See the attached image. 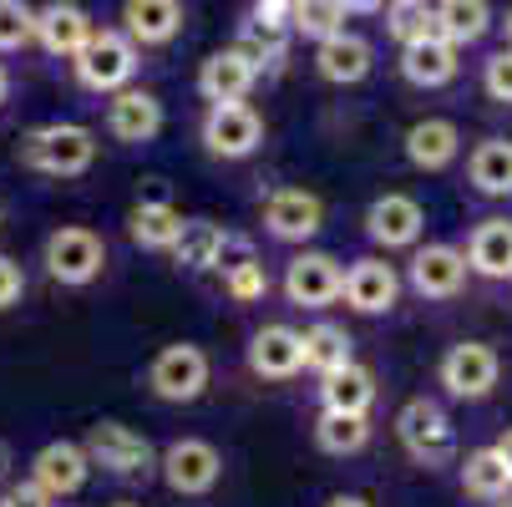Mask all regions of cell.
Returning a JSON list of instances; mask_svg holds the SVG:
<instances>
[{"mask_svg": "<svg viewBox=\"0 0 512 507\" xmlns=\"http://www.w3.org/2000/svg\"><path fill=\"white\" fill-rule=\"evenodd\" d=\"M97 153H102V142L82 122H41V127L21 132V142H16L21 168H31L41 178H87L97 168Z\"/></svg>", "mask_w": 512, "mask_h": 507, "instance_id": "cell-1", "label": "cell"}, {"mask_svg": "<svg viewBox=\"0 0 512 507\" xmlns=\"http://www.w3.org/2000/svg\"><path fill=\"white\" fill-rule=\"evenodd\" d=\"M137 71H142V51L127 41L122 26H97L92 41L82 46V56L71 61V77H77V87L92 92V97H112V92L132 87Z\"/></svg>", "mask_w": 512, "mask_h": 507, "instance_id": "cell-2", "label": "cell"}, {"mask_svg": "<svg viewBox=\"0 0 512 507\" xmlns=\"http://www.w3.org/2000/svg\"><path fill=\"white\" fill-rule=\"evenodd\" d=\"M41 264H46V279L61 284V289H87L102 279L107 269V239L87 224H61L46 234L41 244Z\"/></svg>", "mask_w": 512, "mask_h": 507, "instance_id": "cell-3", "label": "cell"}, {"mask_svg": "<svg viewBox=\"0 0 512 507\" xmlns=\"http://www.w3.org/2000/svg\"><path fill=\"white\" fill-rule=\"evenodd\" d=\"M198 142L218 163H249L264 148V117L254 102H208L198 122Z\"/></svg>", "mask_w": 512, "mask_h": 507, "instance_id": "cell-4", "label": "cell"}, {"mask_svg": "<svg viewBox=\"0 0 512 507\" xmlns=\"http://www.w3.org/2000/svg\"><path fill=\"white\" fill-rule=\"evenodd\" d=\"M87 457H92V472H107L117 482H148L158 472V452L153 442L132 431L127 421H97L87 431Z\"/></svg>", "mask_w": 512, "mask_h": 507, "instance_id": "cell-5", "label": "cell"}, {"mask_svg": "<svg viewBox=\"0 0 512 507\" xmlns=\"http://www.w3.org/2000/svg\"><path fill=\"white\" fill-rule=\"evenodd\" d=\"M213 386V360L193 340H173L148 360V391L168 406H193Z\"/></svg>", "mask_w": 512, "mask_h": 507, "instance_id": "cell-6", "label": "cell"}, {"mask_svg": "<svg viewBox=\"0 0 512 507\" xmlns=\"http://www.w3.org/2000/svg\"><path fill=\"white\" fill-rule=\"evenodd\" d=\"M396 442L406 447L416 467H447L457 457V426L436 401L416 396L396 411Z\"/></svg>", "mask_w": 512, "mask_h": 507, "instance_id": "cell-7", "label": "cell"}, {"mask_svg": "<svg viewBox=\"0 0 512 507\" xmlns=\"http://www.w3.org/2000/svg\"><path fill=\"white\" fill-rule=\"evenodd\" d=\"M158 477L173 497H208L224 482V452L203 437H178L158 452Z\"/></svg>", "mask_w": 512, "mask_h": 507, "instance_id": "cell-8", "label": "cell"}, {"mask_svg": "<svg viewBox=\"0 0 512 507\" xmlns=\"http://www.w3.org/2000/svg\"><path fill=\"white\" fill-rule=\"evenodd\" d=\"M259 224L274 244H310L320 229H325V198L310 193V188H269L259 198Z\"/></svg>", "mask_w": 512, "mask_h": 507, "instance_id": "cell-9", "label": "cell"}, {"mask_svg": "<svg viewBox=\"0 0 512 507\" xmlns=\"http://www.w3.org/2000/svg\"><path fill=\"white\" fill-rule=\"evenodd\" d=\"M107 137L122 142V148H148V142H158V132L168 127V112H163V97L148 92V87H122L107 97Z\"/></svg>", "mask_w": 512, "mask_h": 507, "instance_id": "cell-10", "label": "cell"}, {"mask_svg": "<svg viewBox=\"0 0 512 507\" xmlns=\"http://www.w3.org/2000/svg\"><path fill=\"white\" fill-rule=\"evenodd\" d=\"M340 279H345V269H340L335 254L300 249L295 259L284 264L279 289H284V300L295 305V310H330V305L340 300Z\"/></svg>", "mask_w": 512, "mask_h": 507, "instance_id": "cell-11", "label": "cell"}, {"mask_svg": "<svg viewBox=\"0 0 512 507\" xmlns=\"http://www.w3.org/2000/svg\"><path fill=\"white\" fill-rule=\"evenodd\" d=\"M436 376H442L447 396H457V401H487L492 386H497V376H502V360H497L492 345L462 340V345H452V350L442 355Z\"/></svg>", "mask_w": 512, "mask_h": 507, "instance_id": "cell-12", "label": "cell"}, {"mask_svg": "<svg viewBox=\"0 0 512 507\" xmlns=\"http://www.w3.org/2000/svg\"><path fill=\"white\" fill-rule=\"evenodd\" d=\"M426 234V208L411 193H381L365 208V239L376 249H416Z\"/></svg>", "mask_w": 512, "mask_h": 507, "instance_id": "cell-13", "label": "cell"}, {"mask_svg": "<svg viewBox=\"0 0 512 507\" xmlns=\"http://www.w3.org/2000/svg\"><path fill=\"white\" fill-rule=\"evenodd\" d=\"M340 300L355 310V315H391L396 300H401V274L396 264H386L381 254H365L345 269L340 279Z\"/></svg>", "mask_w": 512, "mask_h": 507, "instance_id": "cell-14", "label": "cell"}, {"mask_svg": "<svg viewBox=\"0 0 512 507\" xmlns=\"http://www.w3.org/2000/svg\"><path fill=\"white\" fill-rule=\"evenodd\" d=\"M92 31H97V21L77 0H46V6H36V46L51 61H77L82 46L92 41Z\"/></svg>", "mask_w": 512, "mask_h": 507, "instance_id": "cell-15", "label": "cell"}, {"mask_svg": "<svg viewBox=\"0 0 512 507\" xmlns=\"http://www.w3.org/2000/svg\"><path fill=\"white\" fill-rule=\"evenodd\" d=\"M467 254L457 244H416L411 264H406V279L421 300H457L462 284H467Z\"/></svg>", "mask_w": 512, "mask_h": 507, "instance_id": "cell-16", "label": "cell"}, {"mask_svg": "<svg viewBox=\"0 0 512 507\" xmlns=\"http://www.w3.org/2000/svg\"><path fill=\"white\" fill-rule=\"evenodd\" d=\"M244 360L259 381H295L305 371V340L295 325H259L244 345Z\"/></svg>", "mask_w": 512, "mask_h": 507, "instance_id": "cell-17", "label": "cell"}, {"mask_svg": "<svg viewBox=\"0 0 512 507\" xmlns=\"http://www.w3.org/2000/svg\"><path fill=\"white\" fill-rule=\"evenodd\" d=\"M117 26L127 31V41L137 51H163L183 36L188 26V6L183 0H122Z\"/></svg>", "mask_w": 512, "mask_h": 507, "instance_id": "cell-18", "label": "cell"}, {"mask_svg": "<svg viewBox=\"0 0 512 507\" xmlns=\"http://www.w3.org/2000/svg\"><path fill=\"white\" fill-rule=\"evenodd\" d=\"M87 477H92V457H87L82 442H46V447L31 457V482H36L51 502L77 497V492L87 487Z\"/></svg>", "mask_w": 512, "mask_h": 507, "instance_id": "cell-19", "label": "cell"}, {"mask_svg": "<svg viewBox=\"0 0 512 507\" xmlns=\"http://www.w3.org/2000/svg\"><path fill=\"white\" fill-rule=\"evenodd\" d=\"M254 87H259V71H254V61L239 46L213 51L198 66V97H203V107L208 102H249Z\"/></svg>", "mask_w": 512, "mask_h": 507, "instance_id": "cell-20", "label": "cell"}, {"mask_svg": "<svg viewBox=\"0 0 512 507\" xmlns=\"http://www.w3.org/2000/svg\"><path fill=\"white\" fill-rule=\"evenodd\" d=\"M371 71H376V46L355 31H340L315 46V77L330 87H360Z\"/></svg>", "mask_w": 512, "mask_h": 507, "instance_id": "cell-21", "label": "cell"}, {"mask_svg": "<svg viewBox=\"0 0 512 507\" xmlns=\"http://www.w3.org/2000/svg\"><path fill=\"white\" fill-rule=\"evenodd\" d=\"M401 148H406V163L416 173H442V168H452L462 158V132L447 117H421V122L406 127Z\"/></svg>", "mask_w": 512, "mask_h": 507, "instance_id": "cell-22", "label": "cell"}, {"mask_svg": "<svg viewBox=\"0 0 512 507\" xmlns=\"http://www.w3.org/2000/svg\"><path fill=\"white\" fill-rule=\"evenodd\" d=\"M462 51L452 46V41H442V36H426V41H411V46H401V77L411 82V87H421V92H436V87H447V82H457V71H462V61H457Z\"/></svg>", "mask_w": 512, "mask_h": 507, "instance_id": "cell-23", "label": "cell"}, {"mask_svg": "<svg viewBox=\"0 0 512 507\" xmlns=\"http://www.w3.org/2000/svg\"><path fill=\"white\" fill-rule=\"evenodd\" d=\"M183 234V213L168 203V198H142L127 208V239L137 249H148V254H173Z\"/></svg>", "mask_w": 512, "mask_h": 507, "instance_id": "cell-24", "label": "cell"}, {"mask_svg": "<svg viewBox=\"0 0 512 507\" xmlns=\"http://www.w3.org/2000/svg\"><path fill=\"white\" fill-rule=\"evenodd\" d=\"M376 406V376L350 360V366L320 376V411H345V416H371Z\"/></svg>", "mask_w": 512, "mask_h": 507, "instance_id": "cell-25", "label": "cell"}, {"mask_svg": "<svg viewBox=\"0 0 512 507\" xmlns=\"http://www.w3.org/2000/svg\"><path fill=\"white\" fill-rule=\"evenodd\" d=\"M467 183L482 198H512V137H482L467 153Z\"/></svg>", "mask_w": 512, "mask_h": 507, "instance_id": "cell-26", "label": "cell"}, {"mask_svg": "<svg viewBox=\"0 0 512 507\" xmlns=\"http://www.w3.org/2000/svg\"><path fill=\"white\" fill-rule=\"evenodd\" d=\"M467 269L482 279H512V219H482L472 229Z\"/></svg>", "mask_w": 512, "mask_h": 507, "instance_id": "cell-27", "label": "cell"}, {"mask_svg": "<svg viewBox=\"0 0 512 507\" xmlns=\"http://www.w3.org/2000/svg\"><path fill=\"white\" fill-rule=\"evenodd\" d=\"M492 31V6L487 0H436V36L462 46H477Z\"/></svg>", "mask_w": 512, "mask_h": 507, "instance_id": "cell-28", "label": "cell"}, {"mask_svg": "<svg viewBox=\"0 0 512 507\" xmlns=\"http://www.w3.org/2000/svg\"><path fill=\"white\" fill-rule=\"evenodd\" d=\"M224 234L213 219H183V234L173 244V264L188 274H213L218 269V249H224Z\"/></svg>", "mask_w": 512, "mask_h": 507, "instance_id": "cell-29", "label": "cell"}, {"mask_svg": "<svg viewBox=\"0 0 512 507\" xmlns=\"http://www.w3.org/2000/svg\"><path fill=\"white\" fill-rule=\"evenodd\" d=\"M371 442V416H345V411H320L315 416V447L325 457H355Z\"/></svg>", "mask_w": 512, "mask_h": 507, "instance_id": "cell-30", "label": "cell"}, {"mask_svg": "<svg viewBox=\"0 0 512 507\" xmlns=\"http://www.w3.org/2000/svg\"><path fill=\"white\" fill-rule=\"evenodd\" d=\"M300 340H305V371H315V376H330V371H340V366L355 360V350H350L355 340L345 335V325L320 320V325L300 330Z\"/></svg>", "mask_w": 512, "mask_h": 507, "instance_id": "cell-31", "label": "cell"}, {"mask_svg": "<svg viewBox=\"0 0 512 507\" xmlns=\"http://www.w3.org/2000/svg\"><path fill=\"white\" fill-rule=\"evenodd\" d=\"M462 492L477 497V502H502L512 492V472L507 462L497 457V447H477L467 462H462Z\"/></svg>", "mask_w": 512, "mask_h": 507, "instance_id": "cell-32", "label": "cell"}, {"mask_svg": "<svg viewBox=\"0 0 512 507\" xmlns=\"http://www.w3.org/2000/svg\"><path fill=\"white\" fill-rule=\"evenodd\" d=\"M345 31V11L340 0H289V36H305V41H330Z\"/></svg>", "mask_w": 512, "mask_h": 507, "instance_id": "cell-33", "label": "cell"}, {"mask_svg": "<svg viewBox=\"0 0 512 507\" xmlns=\"http://www.w3.org/2000/svg\"><path fill=\"white\" fill-rule=\"evenodd\" d=\"M386 31L401 46L436 36V0H386Z\"/></svg>", "mask_w": 512, "mask_h": 507, "instance_id": "cell-34", "label": "cell"}, {"mask_svg": "<svg viewBox=\"0 0 512 507\" xmlns=\"http://www.w3.org/2000/svg\"><path fill=\"white\" fill-rule=\"evenodd\" d=\"M36 46V6L0 0V56H21Z\"/></svg>", "mask_w": 512, "mask_h": 507, "instance_id": "cell-35", "label": "cell"}, {"mask_svg": "<svg viewBox=\"0 0 512 507\" xmlns=\"http://www.w3.org/2000/svg\"><path fill=\"white\" fill-rule=\"evenodd\" d=\"M224 295L234 305H254V300L269 295V274H264V259L259 254L244 259V264H234V269H224Z\"/></svg>", "mask_w": 512, "mask_h": 507, "instance_id": "cell-36", "label": "cell"}, {"mask_svg": "<svg viewBox=\"0 0 512 507\" xmlns=\"http://www.w3.org/2000/svg\"><path fill=\"white\" fill-rule=\"evenodd\" d=\"M482 92H487L492 102L512 107V46H502V51H492V56L482 61Z\"/></svg>", "mask_w": 512, "mask_h": 507, "instance_id": "cell-37", "label": "cell"}, {"mask_svg": "<svg viewBox=\"0 0 512 507\" xmlns=\"http://www.w3.org/2000/svg\"><path fill=\"white\" fill-rule=\"evenodd\" d=\"M21 295H26V269L11 254H0V310L21 305Z\"/></svg>", "mask_w": 512, "mask_h": 507, "instance_id": "cell-38", "label": "cell"}, {"mask_svg": "<svg viewBox=\"0 0 512 507\" xmlns=\"http://www.w3.org/2000/svg\"><path fill=\"white\" fill-rule=\"evenodd\" d=\"M0 507H51V497L26 477V482H6V487H0Z\"/></svg>", "mask_w": 512, "mask_h": 507, "instance_id": "cell-39", "label": "cell"}, {"mask_svg": "<svg viewBox=\"0 0 512 507\" xmlns=\"http://www.w3.org/2000/svg\"><path fill=\"white\" fill-rule=\"evenodd\" d=\"M340 11H345V16H381L386 0H340Z\"/></svg>", "mask_w": 512, "mask_h": 507, "instance_id": "cell-40", "label": "cell"}, {"mask_svg": "<svg viewBox=\"0 0 512 507\" xmlns=\"http://www.w3.org/2000/svg\"><path fill=\"white\" fill-rule=\"evenodd\" d=\"M11 472H16V447H11L6 437H0V487L11 482Z\"/></svg>", "mask_w": 512, "mask_h": 507, "instance_id": "cell-41", "label": "cell"}, {"mask_svg": "<svg viewBox=\"0 0 512 507\" xmlns=\"http://www.w3.org/2000/svg\"><path fill=\"white\" fill-rule=\"evenodd\" d=\"M325 507H376V502H371V497H360V492H335Z\"/></svg>", "mask_w": 512, "mask_h": 507, "instance_id": "cell-42", "label": "cell"}, {"mask_svg": "<svg viewBox=\"0 0 512 507\" xmlns=\"http://www.w3.org/2000/svg\"><path fill=\"white\" fill-rule=\"evenodd\" d=\"M497 457H502V462H507V472H512V426L497 437Z\"/></svg>", "mask_w": 512, "mask_h": 507, "instance_id": "cell-43", "label": "cell"}, {"mask_svg": "<svg viewBox=\"0 0 512 507\" xmlns=\"http://www.w3.org/2000/svg\"><path fill=\"white\" fill-rule=\"evenodd\" d=\"M11 87H16V82H11V66H6V61H0V107H6V102H11Z\"/></svg>", "mask_w": 512, "mask_h": 507, "instance_id": "cell-44", "label": "cell"}, {"mask_svg": "<svg viewBox=\"0 0 512 507\" xmlns=\"http://www.w3.org/2000/svg\"><path fill=\"white\" fill-rule=\"evenodd\" d=\"M502 36H507V46H512V6H507V16H502Z\"/></svg>", "mask_w": 512, "mask_h": 507, "instance_id": "cell-45", "label": "cell"}, {"mask_svg": "<svg viewBox=\"0 0 512 507\" xmlns=\"http://www.w3.org/2000/svg\"><path fill=\"white\" fill-rule=\"evenodd\" d=\"M112 507H142V502H112Z\"/></svg>", "mask_w": 512, "mask_h": 507, "instance_id": "cell-46", "label": "cell"}, {"mask_svg": "<svg viewBox=\"0 0 512 507\" xmlns=\"http://www.w3.org/2000/svg\"><path fill=\"white\" fill-rule=\"evenodd\" d=\"M502 507H512V497H502Z\"/></svg>", "mask_w": 512, "mask_h": 507, "instance_id": "cell-47", "label": "cell"}, {"mask_svg": "<svg viewBox=\"0 0 512 507\" xmlns=\"http://www.w3.org/2000/svg\"><path fill=\"white\" fill-rule=\"evenodd\" d=\"M0 224H6V208H0Z\"/></svg>", "mask_w": 512, "mask_h": 507, "instance_id": "cell-48", "label": "cell"}, {"mask_svg": "<svg viewBox=\"0 0 512 507\" xmlns=\"http://www.w3.org/2000/svg\"><path fill=\"white\" fill-rule=\"evenodd\" d=\"M279 6H289V0H279Z\"/></svg>", "mask_w": 512, "mask_h": 507, "instance_id": "cell-49", "label": "cell"}]
</instances>
